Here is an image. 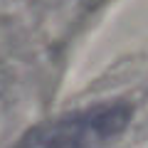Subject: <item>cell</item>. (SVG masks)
I'll use <instances>...</instances> for the list:
<instances>
[{"instance_id":"6da1fadb","label":"cell","mask_w":148,"mask_h":148,"mask_svg":"<svg viewBox=\"0 0 148 148\" xmlns=\"http://www.w3.org/2000/svg\"><path fill=\"white\" fill-rule=\"evenodd\" d=\"M128 123L131 106L123 101H106L37 123L12 148H106Z\"/></svg>"}]
</instances>
